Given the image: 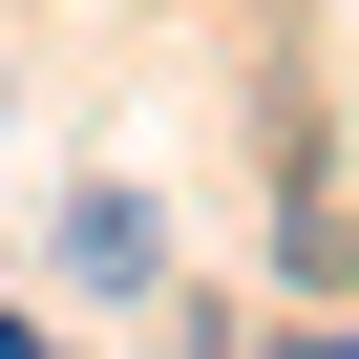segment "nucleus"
<instances>
[{
	"instance_id": "1",
	"label": "nucleus",
	"mask_w": 359,
	"mask_h": 359,
	"mask_svg": "<svg viewBox=\"0 0 359 359\" xmlns=\"http://www.w3.org/2000/svg\"><path fill=\"white\" fill-rule=\"evenodd\" d=\"M64 275H106V296H169V233H148V191H64Z\"/></svg>"
},
{
	"instance_id": "2",
	"label": "nucleus",
	"mask_w": 359,
	"mask_h": 359,
	"mask_svg": "<svg viewBox=\"0 0 359 359\" xmlns=\"http://www.w3.org/2000/svg\"><path fill=\"white\" fill-rule=\"evenodd\" d=\"M0 359H43V338H22V317H0Z\"/></svg>"
},
{
	"instance_id": "3",
	"label": "nucleus",
	"mask_w": 359,
	"mask_h": 359,
	"mask_svg": "<svg viewBox=\"0 0 359 359\" xmlns=\"http://www.w3.org/2000/svg\"><path fill=\"white\" fill-rule=\"evenodd\" d=\"M296 359H359V338H296Z\"/></svg>"
}]
</instances>
